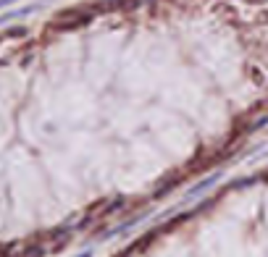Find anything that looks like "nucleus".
I'll return each mask as SVG.
<instances>
[{
    "label": "nucleus",
    "instance_id": "nucleus-1",
    "mask_svg": "<svg viewBox=\"0 0 268 257\" xmlns=\"http://www.w3.org/2000/svg\"><path fill=\"white\" fill-rule=\"evenodd\" d=\"M95 18V11H89V8H66L55 16V29H63V32H69V29H79V27H87L89 21Z\"/></svg>",
    "mask_w": 268,
    "mask_h": 257
},
{
    "label": "nucleus",
    "instance_id": "nucleus-2",
    "mask_svg": "<svg viewBox=\"0 0 268 257\" xmlns=\"http://www.w3.org/2000/svg\"><path fill=\"white\" fill-rule=\"evenodd\" d=\"M218 181H221V171H213V173H210L208 179L197 181V184L192 186V189H189V192L184 194V202H192V200H197V197H203V194H205V192L210 189V186H213V184H218Z\"/></svg>",
    "mask_w": 268,
    "mask_h": 257
},
{
    "label": "nucleus",
    "instance_id": "nucleus-3",
    "mask_svg": "<svg viewBox=\"0 0 268 257\" xmlns=\"http://www.w3.org/2000/svg\"><path fill=\"white\" fill-rule=\"evenodd\" d=\"M158 233H161V228H152V231H147L145 236H140L137 242H131V244H129V249H126L124 254H129V252H145V249H147V247H150L155 239H158Z\"/></svg>",
    "mask_w": 268,
    "mask_h": 257
},
{
    "label": "nucleus",
    "instance_id": "nucleus-4",
    "mask_svg": "<svg viewBox=\"0 0 268 257\" xmlns=\"http://www.w3.org/2000/svg\"><path fill=\"white\" fill-rule=\"evenodd\" d=\"M182 181H184V176H182V173H176L174 179H168V181H163V184L158 186V189H155V194H152V197H155V200H161V197H166V194H171V192L176 189V184H182Z\"/></svg>",
    "mask_w": 268,
    "mask_h": 257
},
{
    "label": "nucleus",
    "instance_id": "nucleus-5",
    "mask_svg": "<svg viewBox=\"0 0 268 257\" xmlns=\"http://www.w3.org/2000/svg\"><path fill=\"white\" fill-rule=\"evenodd\" d=\"M37 8H40V3H37V6H24V8H18V11H8V13H3V16H0V27H3V24H8V21H13V18H24V16L34 13Z\"/></svg>",
    "mask_w": 268,
    "mask_h": 257
},
{
    "label": "nucleus",
    "instance_id": "nucleus-6",
    "mask_svg": "<svg viewBox=\"0 0 268 257\" xmlns=\"http://www.w3.org/2000/svg\"><path fill=\"white\" fill-rule=\"evenodd\" d=\"M45 254H48V249H45L42 244H29L24 249H13L11 257H45Z\"/></svg>",
    "mask_w": 268,
    "mask_h": 257
},
{
    "label": "nucleus",
    "instance_id": "nucleus-7",
    "mask_svg": "<svg viewBox=\"0 0 268 257\" xmlns=\"http://www.w3.org/2000/svg\"><path fill=\"white\" fill-rule=\"evenodd\" d=\"M265 126H268V115L263 113L260 118H255V121L247 124V126H239L237 131H239V134H255V131H260V129H265Z\"/></svg>",
    "mask_w": 268,
    "mask_h": 257
},
{
    "label": "nucleus",
    "instance_id": "nucleus-8",
    "mask_svg": "<svg viewBox=\"0 0 268 257\" xmlns=\"http://www.w3.org/2000/svg\"><path fill=\"white\" fill-rule=\"evenodd\" d=\"M126 205H129V197H116L113 202H110V205L103 210V215H113V213H119V210L126 207Z\"/></svg>",
    "mask_w": 268,
    "mask_h": 257
},
{
    "label": "nucleus",
    "instance_id": "nucleus-9",
    "mask_svg": "<svg viewBox=\"0 0 268 257\" xmlns=\"http://www.w3.org/2000/svg\"><path fill=\"white\" fill-rule=\"evenodd\" d=\"M260 181V176H247V179H237V181H232V189H247V186H253V184H258Z\"/></svg>",
    "mask_w": 268,
    "mask_h": 257
},
{
    "label": "nucleus",
    "instance_id": "nucleus-10",
    "mask_svg": "<svg viewBox=\"0 0 268 257\" xmlns=\"http://www.w3.org/2000/svg\"><path fill=\"white\" fill-rule=\"evenodd\" d=\"M24 34H27L24 27H13V29H8V37H24Z\"/></svg>",
    "mask_w": 268,
    "mask_h": 257
},
{
    "label": "nucleus",
    "instance_id": "nucleus-11",
    "mask_svg": "<svg viewBox=\"0 0 268 257\" xmlns=\"http://www.w3.org/2000/svg\"><path fill=\"white\" fill-rule=\"evenodd\" d=\"M13 3H18V0H0V11L8 8V6H13Z\"/></svg>",
    "mask_w": 268,
    "mask_h": 257
},
{
    "label": "nucleus",
    "instance_id": "nucleus-12",
    "mask_svg": "<svg viewBox=\"0 0 268 257\" xmlns=\"http://www.w3.org/2000/svg\"><path fill=\"white\" fill-rule=\"evenodd\" d=\"M260 181H268V171H263V173H260Z\"/></svg>",
    "mask_w": 268,
    "mask_h": 257
},
{
    "label": "nucleus",
    "instance_id": "nucleus-13",
    "mask_svg": "<svg viewBox=\"0 0 268 257\" xmlns=\"http://www.w3.org/2000/svg\"><path fill=\"white\" fill-rule=\"evenodd\" d=\"M76 257H92V252H84V254H76Z\"/></svg>",
    "mask_w": 268,
    "mask_h": 257
},
{
    "label": "nucleus",
    "instance_id": "nucleus-14",
    "mask_svg": "<svg viewBox=\"0 0 268 257\" xmlns=\"http://www.w3.org/2000/svg\"><path fill=\"white\" fill-rule=\"evenodd\" d=\"M250 3H265V0H250Z\"/></svg>",
    "mask_w": 268,
    "mask_h": 257
},
{
    "label": "nucleus",
    "instance_id": "nucleus-15",
    "mask_svg": "<svg viewBox=\"0 0 268 257\" xmlns=\"http://www.w3.org/2000/svg\"><path fill=\"white\" fill-rule=\"evenodd\" d=\"M0 252H3V244H0Z\"/></svg>",
    "mask_w": 268,
    "mask_h": 257
}]
</instances>
